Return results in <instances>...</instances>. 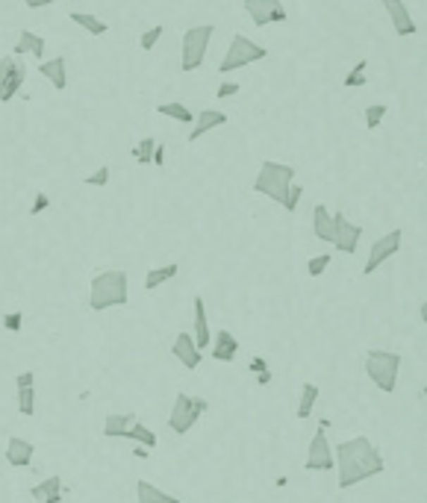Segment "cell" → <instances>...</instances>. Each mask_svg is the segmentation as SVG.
<instances>
[{"label":"cell","mask_w":427,"mask_h":503,"mask_svg":"<svg viewBox=\"0 0 427 503\" xmlns=\"http://www.w3.org/2000/svg\"><path fill=\"white\" fill-rule=\"evenodd\" d=\"M333 459H336V468H339V489L342 492L386 471V459H383L380 450L371 445L369 435H357V439H351V442L336 445Z\"/></svg>","instance_id":"cell-1"},{"label":"cell","mask_w":427,"mask_h":503,"mask_svg":"<svg viewBox=\"0 0 427 503\" xmlns=\"http://www.w3.org/2000/svg\"><path fill=\"white\" fill-rule=\"evenodd\" d=\"M130 300V280L124 268H109L92 277L89 286V306L92 312H106L115 306H127Z\"/></svg>","instance_id":"cell-2"},{"label":"cell","mask_w":427,"mask_h":503,"mask_svg":"<svg viewBox=\"0 0 427 503\" xmlns=\"http://www.w3.org/2000/svg\"><path fill=\"white\" fill-rule=\"evenodd\" d=\"M292 182H295V168H292V165L266 159V162L259 165V174H256V180H254V192L283 206Z\"/></svg>","instance_id":"cell-3"},{"label":"cell","mask_w":427,"mask_h":503,"mask_svg":"<svg viewBox=\"0 0 427 503\" xmlns=\"http://www.w3.org/2000/svg\"><path fill=\"white\" fill-rule=\"evenodd\" d=\"M398 371H401V356L392 350H369L366 354V374L380 392L392 395L398 385Z\"/></svg>","instance_id":"cell-4"},{"label":"cell","mask_w":427,"mask_h":503,"mask_svg":"<svg viewBox=\"0 0 427 503\" xmlns=\"http://www.w3.org/2000/svg\"><path fill=\"white\" fill-rule=\"evenodd\" d=\"M216 36V27L212 24H198V27H189L183 32V47H180V68L183 71H198L204 59H206V50L209 42Z\"/></svg>","instance_id":"cell-5"},{"label":"cell","mask_w":427,"mask_h":503,"mask_svg":"<svg viewBox=\"0 0 427 503\" xmlns=\"http://www.w3.org/2000/svg\"><path fill=\"white\" fill-rule=\"evenodd\" d=\"M268 56V50L251 42L245 32H236L233 39H230V47H227V54L218 65V71L221 74H233L236 68H245V65H251V62H259V59H266Z\"/></svg>","instance_id":"cell-6"},{"label":"cell","mask_w":427,"mask_h":503,"mask_svg":"<svg viewBox=\"0 0 427 503\" xmlns=\"http://www.w3.org/2000/svg\"><path fill=\"white\" fill-rule=\"evenodd\" d=\"M209 409V404L204 397H194V395H186V392H180L174 397V406H171V415H168V427L171 433L177 435H186L194 424L201 421V415Z\"/></svg>","instance_id":"cell-7"},{"label":"cell","mask_w":427,"mask_h":503,"mask_svg":"<svg viewBox=\"0 0 427 503\" xmlns=\"http://www.w3.org/2000/svg\"><path fill=\"white\" fill-rule=\"evenodd\" d=\"M304 468H307V471H321V474H327V471H333V468H336L333 445L327 442V433H324V430H318V433L313 435V442H309Z\"/></svg>","instance_id":"cell-8"},{"label":"cell","mask_w":427,"mask_h":503,"mask_svg":"<svg viewBox=\"0 0 427 503\" xmlns=\"http://www.w3.org/2000/svg\"><path fill=\"white\" fill-rule=\"evenodd\" d=\"M401 242H404V232H401V230H392V232H386V236L377 239V242L371 244V250H369V259H366L363 274L369 277V274H374L383 262H389V259L401 250Z\"/></svg>","instance_id":"cell-9"},{"label":"cell","mask_w":427,"mask_h":503,"mask_svg":"<svg viewBox=\"0 0 427 503\" xmlns=\"http://www.w3.org/2000/svg\"><path fill=\"white\" fill-rule=\"evenodd\" d=\"M245 12L251 15V21L256 27H268V24H283L289 15L280 0H245Z\"/></svg>","instance_id":"cell-10"},{"label":"cell","mask_w":427,"mask_h":503,"mask_svg":"<svg viewBox=\"0 0 427 503\" xmlns=\"http://www.w3.org/2000/svg\"><path fill=\"white\" fill-rule=\"evenodd\" d=\"M359 239H363V227L348 221L345 212H333V247L339 254H354Z\"/></svg>","instance_id":"cell-11"},{"label":"cell","mask_w":427,"mask_h":503,"mask_svg":"<svg viewBox=\"0 0 427 503\" xmlns=\"http://www.w3.org/2000/svg\"><path fill=\"white\" fill-rule=\"evenodd\" d=\"M383 6H386V12H389V21H392V27H395L398 39L416 36L419 24L413 21V15H409V9L404 6V0H392V4H383Z\"/></svg>","instance_id":"cell-12"},{"label":"cell","mask_w":427,"mask_h":503,"mask_svg":"<svg viewBox=\"0 0 427 503\" xmlns=\"http://www.w3.org/2000/svg\"><path fill=\"white\" fill-rule=\"evenodd\" d=\"M239 354V342L230 330H218L212 335V344H209V359L212 362H233Z\"/></svg>","instance_id":"cell-13"},{"label":"cell","mask_w":427,"mask_h":503,"mask_svg":"<svg viewBox=\"0 0 427 503\" xmlns=\"http://www.w3.org/2000/svg\"><path fill=\"white\" fill-rule=\"evenodd\" d=\"M171 354H174L177 362H183V365L189 368V371H194V368L201 365V350H198V344H194L192 333H186V330H183V333H177Z\"/></svg>","instance_id":"cell-14"},{"label":"cell","mask_w":427,"mask_h":503,"mask_svg":"<svg viewBox=\"0 0 427 503\" xmlns=\"http://www.w3.org/2000/svg\"><path fill=\"white\" fill-rule=\"evenodd\" d=\"M39 74L51 82L56 92H65L68 89V62L65 56H54V59H42L39 62Z\"/></svg>","instance_id":"cell-15"},{"label":"cell","mask_w":427,"mask_h":503,"mask_svg":"<svg viewBox=\"0 0 427 503\" xmlns=\"http://www.w3.org/2000/svg\"><path fill=\"white\" fill-rule=\"evenodd\" d=\"M32 457H36V445L21 439V435H12L6 442V462L12 468H30L32 465Z\"/></svg>","instance_id":"cell-16"},{"label":"cell","mask_w":427,"mask_h":503,"mask_svg":"<svg viewBox=\"0 0 427 503\" xmlns=\"http://www.w3.org/2000/svg\"><path fill=\"white\" fill-rule=\"evenodd\" d=\"M194 344H198V350L204 354V350H209L212 344V333H209V312H206V304H204V297L198 294L194 297Z\"/></svg>","instance_id":"cell-17"},{"label":"cell","mask_w":427,"mask_h":503,"mask_svg":"<svg viewBox=\"0 0 427 503\" xmlns=\"http://www.w3.org/2000/svg\"><path fill=\"white\" fill-rule=\"evenodd\" d=\"M224 124H227V112H221V109H204V112L194 115V130H192L189 142H198L201 136H206V132L218 130Z\"/></svg>","instance_id":"cell-18"},{"label":"cell","mask_w":427,"mask_h":503,"mask_svg":"<svg viewBox=\"0 0 427 503\" xmlns=\"http://www.w3.org/2000/svg\"><path fill=\"white\" fill-rule=\"evenodd\" d=\"M30 495H32V500H36V503H62V477L54 474V477L36 483L30 489Z\"/></svg>","instance_id":"cell-19"},{"label":"cell","mask_w":427,"mask_h":503,"mask_svg":"<svg viewBox=\"0 0 427 503\" xmlns=\"http://www.w3.org/2000/svg\"><path fill=\"white\" fill-rule=\"evenodd\" d=\"M24 80H27V68H24L21 62H15L12 68H9V74H6V80L0 82V104H9V100L21 92Z\"/></svg>","instance_id":"cell-20"},{"label":"cell","mask_w":427,"mask_h":503,"mask_svg":"<svg viewBox=\"0 0 427 503\" xmlns=\"http://www.w3.org/2000/svg\"><path fill=\"white\" fill-rule=\"evenodd\" d=\"M36 56L39 62L44 59V36H39V32H32V30H21V36H18V44H15V54L12 56Z\"/></svg>","instance_id":"cell-21"},{"label":"cell","mask_w":427,"mask_h":503,"mask_svg":"<svg viewBox=\"0 0 427 503\" xmlns=\"http://www.w3.org/2000/svg\"><path fill=\"white\" fill-rule=\"evenodd\" d=\"M313 232H316L318 242L333 244V212L327 209L324 204H318V206L313 209Z\"/></svg>","instance_id":"cell-22"},{"label":"cell","mask_w":427,"mask_h":503,"mask_svg":"<svg viewBox=\"0 0 427 503\" xmlns=\"http://www.w3.org/2000/svg\"><path fill=\"white\" fill-rule=\"evenodd\" d=\"M133 421H136V412H112L104 421V435L106 439H124V433L130 430Z\"/></svg>","instance_id":"cell-23"},{"label":"cell","mask_w":427,"mask_h":503,"mask_svg":"<svg viewBox=\"0 0 427 503\" xmlns=\"http://www.w3.org/2000/svg\"><path fill=\"white\" fill-rule=\"evenodd\" d=\"M136 497H139V503H180V497L156 489V485H151L147 480H139V483H136Z\"/></svg>","instance_id":"cell-24"},{"label":"cell","mask_w":427,"mask_h":503,"mask_svg":"<svg viewBox=\"0 0 427 503\" xmlns=\"http://www.w3.org/2000/svg\"><path fill=\"white\" fill-rule=\"evenodd\" d=\"M124 439H130L133 445H139V447H144V450H151V447H156V433L147 427V424H142L139 418L133 424H130V430L124 433Z\"/></svg>","instance_id":"cell-25"},{"label":"cell","mask_w":427,"mask_h":503,"mask_svg":"<svg viewBox=\"0 0 427 503\" xmlns=\"http://www.w3.org/2000/svg\"><path fill=\"white\" fill-rule=\"evenodd\" d=\"M177 271H180V265H162V268H151V271H147V277H144V289L147 292H156L159 286H166L168 280H174L177 277Z\"/></svg>","instance_id":"cell-26"},{"label":"cell","mask_w":427,"mask_h":503,"mask_svg":"<svg viewBox=\"0 0 427 503\" xmlns=\"http://www.w3.org/2000/svg\"><path fill=\"white\" fill-rule=\"evenodd\" d=\"M68 21H74L77 27H83L86 32H92V36H106V21H101L97 15H92V12H71L68 15Z\"/></svg>","instance_id":"cell-27"},{"label":"cell","mask_w":427,"mask_h":503,"mask_svg":"<svg viewBox=\"0 0 427 503\" xmlns=\"http://www.w3.org/2000/svg\"><path fill=\"white\" fill-rule=\"evenodd\" d=\"M156 112H159V115H168V118H174L177 124H192V121H194V112H192L186 104H180V100H168V104H159Z\"/></svg>","instance_id":"cell-28"},{"label":"cell","mask_w":427,"mask_h":503,"mask_svg":"<svg viewBox=\"0 0 427 503\" xmlns=\"http://www.w3.org/2000/svg\"><path fill=\"white\" fill-rule=\"evenodd\" d=\"M316 400H318V385L316 383H304V389H301V400H298V415L301 421L304 418H309L313 415V409H316Z\"/></svg>","instance_id":"cell-29"},{"label":"cell","mask_w":427,"mask_h":503,"mask_svg":"<svg viewBox=\"0 0 427 503\" xmlns=\"http://www.w3.org/2000/svg\"><path fill=\"white\" fill-rule=\"evenodd\" d=\"M369 59H359L357 65H354V68L348 71V77H345V86H348V89H359V86H366V82H369Z\"/></svg>","instance_id":"cell-30"},{"label":"cell","mask_w":427,"mask_h":503,"mask_svg":"<svg viewBox=\"0 0 427 503\" xmlns=\"http://www.w3.org/2000/svg\"><path fill=\"white\" fill-rule=\"evenodd\" d=\"M162 36H166V27H162V24H156V27H151V30H144L142 36H139V47L144 50V54H151V50L159 44Z\"/></svg>","instance_id":"cell-31"},{"label":"cell","mask_w":427,"mask_h":503,"mask_svg":"<svg viewBox=\"0 0 427 503\" xmlns=\"http://www.w3.org/2000/svg\"><path fill=\"white\" fill-rule=\"evenodd\" d=\"M18 412L27 418L36 415V385L32 389H18Z\"/></svg>","instance_id":"cell-32"},{"label":"cell","mask_w":427,"mask_h":503,"mask_svg":"<svg viewBox=\"0 0 427 503\" xmlns=\"http://www.w3.org/2000/svg\"><path fill=\"white\" fill-rule=\"evenodd\" d=\"M154 147H156V139H142L136 147H133V156H136V162L139 165H151V159H154Z\"/></svg>","instance_id":"cell-33"},{"label":"cell","mask_w":427,"mask_h":503,"mask_svg":"<svg viewBox=\"0 0 427 503\" xmlns=\"http://www.w3.org/2000/svg\"><path fill=\"white\" fill-rule=\"evenodd\" d=\"M330 262H333L330 254H318V256H313V259L307 262V274H309V277H321L327 268H330Z\"/></svg>","instance_id":"cell-34"},{"label":"cell","mask_w":427,"mask_h":503,"mask_svg":"<svg viewBox=\"0 0 427 503\" xmlns=\"http://www.w3.org/2000/svg\"><path fill=\"white\" fill-rule=\"evenodd\" d=\"M386 112H389L386 104H371V106H366V127H369V130L380 127V121H383V115H386Z\"/></svg>","instance_id":"cell-35"},{"label":"cell","mask_w":427,"mask_h":503,"mask_svg":"<svg viewBox=\"0 0 427 503\" xmlns=\"http://www.w3.org/2000/svg\"><path fill=\"white\" fill-rule=\"evenodd\" d=\"M109 174H112L109 165H101V168H94V171H92L83 182H86V186H94V189H104L106 182H109Z\"/></svg>","instance_id":"cell-36"},{"label":"cell","mask_w":427,"mask_h":503,"mask_svg":"<svg viewBox=\"0 0 427 503\" xmlns=\"http://www.w3.org/2000/svg\"><path fill=\"white\" fill-rule=\"evenodd\" d=\"M301 197H304V186H295V182H292L283 209H286V212H295V209H298V204H301Z\"/></svg>","instance_id":"cell-37"},{"label":"cell","mask_w":427,"mask_h":503,"mask_svg":"<svg viewBox=\"0 0 427 503\" xmlns=\"http://www.w3.org/2000/svg\"><path fill=\"white\" fill-rule=\"evenodd\" d=\"M47 206H51V197H47L44 192H39L36 200H32V206H30V215H42Z\"/></svg>","instance_id":"cell-38"},{"label":"cell","mask_w":427,"mask_h":503,"mask_svg":"<svg viewBox=\"0 0 427 503\" xmlns=\"http://www.w3.org/2000/svg\"><path fill=\"white\" fill-rule=\"evenodd\" d=\"M15 385H18V389H32V385H36V374H32V371H21L18 377H15Z\"/></svg>","instance_id":"cell-39"},{"label":"cell","mask_w":427,"mask_h":503,"mask_svg":"<svg viewBox=\"0 0 427 503\" xmlns=\"http://www.w3.org/2000/svg\"><path fill=\"white\" fill-rule=\"evenodd\" d=\"M236 92H239V82H221L218 92H216V97H218V100H227V97H233Z\"/></svg>","instance_id":"cell-40"},{"label":"cell","mask_w":427,"mask_h":503,"mask_svg":"<svg viewBox=\"0 0 427 503\" xmlns=\"http://www.w3.org/2000/svg\"><path fill=\"white\" fill-rule=\"evenodd\" d=\"M15 62H18V59H15V56H0V82L6 80V74H9V68H12Z\"/></svg>","instance_id":"cell-41"},{"label":"cell","mask_w":427,"mask_h":503,"mask_svg":"<svg viewBox=\"0 0 427 503\" xmlns=\"http://www.w3.org/2000/svg\"><path fill=\"white\" fill-rule=\"evenodd\" d=\"M6 330H9V333H18V330H21V312L6 315Z\"/></svg>","instance_id":"cell-42"},{"label":"cell","mask_w":427,"mask_h":503,"mask_svg":"<svg viewBox=\"0 0 427 503\" xmlns=\"http://www.w3.org/2000/svg\"><path fill=\"white\" fill-rule=\"evenodd\" d=\"M251 371H254V374L268 371V359H266V356H254V359H251Z\"/></svg>","instance_id":"cell-43"},{"label":"cell","mask_w":427,"mask_h":503,"mask_svg":"<svg viewBox=\"0 0 427 503\" xmlns=\"http://www.w3.org/2000/svg\"><path fill=\"white\" fill-rule=\"evenodd\" d=\"M166 162V144H159L156 142V147H154V159H151V165H162Z\"/></svg>","instance_id":"cell-44"},{"label":"cell","mask_w":427,"mask_h":503,"mask_svg":"<svg viewBox=\"0 0 427 503\" xmlns=\"http://www.w3.org/2000/svg\"><path fill=\"white\" fill-rule=\"evenodd\" d=\"M51 4H59V0H24L27 9H44V6H51Z\"/></svg>","instance_id":"cell-45"},{"label":"cell","mask_w":427,"mask_h":503,"mask_svg":"<svg viewBox=\"0 0 427 503\" xmlns=\"http://www.w3.org/2000/svg\"><path fill=\"white\" fill-rule=\"evenodd\" d=\"M271 380H274V374H271V371H262V374H256V383H259V385H268Z\"/></svg>","instance_id":"cell-46"},{"label":"cell","mask_w":427,"mask_h":503,"mask_svg":"<svg viewBox=\"0 0 427 503\" xmlns=\"http://www.w3.org/2000/svg\"><path fill=\"white\" fill-rule=\"evenodd\" d=\"M136 457H139V459H147V450H144V447H139V445H136Z\"/></svg>","instance_id":"cell-47"},{"label":"cell","mask_w":427,"mask_h":503,"mask_svg":"<svg viewBox=\"0 0 427 503\" xmlns=\"http://www.w3.org/2000/svg\"><path fill=\"white\" fill-rule=\"evenodd\" d=\"M419 315H421V324L427 321V304H421V309H419Z\"/></svg>","instance_id":"cell-48"},{"label":"cell","mask_w":427,"mask_h":503,"mask_svg":"<svg viewBox=\"0 0 427 503\" xmlns=\"http://www.w3.org/2000/svg\"><path fill=\"white\" fill-rule=\"evenodd\" d=\"M380 4H392V0H380Z\"/></svg>","instance_id":"cell-49"},{"label":"cell","mask_w":427,"mask_h":503,"mask_svg":"<svg viewBox=\"0 0 427 503\" xmlns=\"http://www.w3.org/2000/svg\"><path fill=\"white\" fill-rule=\"evenodd\" d=\"M0 480H4V477H0Z\"/></svg>","instance_id":"cell-50"}]
</instances>
